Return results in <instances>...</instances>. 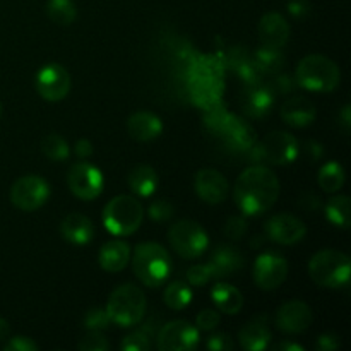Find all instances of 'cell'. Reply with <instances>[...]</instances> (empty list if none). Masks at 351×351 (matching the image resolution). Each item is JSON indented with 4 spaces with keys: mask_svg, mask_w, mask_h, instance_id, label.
<instances>
[{
    "mask_svg": "<svg viewBox=\"0 0 351 351\" xmlns=\"http://www.w3.org/2000/svg\"><path fill=\"white\" fill-rule=\"evenodd\" d=\"M74 151L81 160H86V158H89L93 154V143L88 139H79L74 144Z\"/></svg>",
    "mask_w": 351,
    "mask_h": 351,
    "instance_id": "obj_48",
    "label": "cell"
},
{
    "mask_svg": "<svg viewBox=\"0 0 351 351\" xmlns=\"http://www.w3.org/2000/svg\"><path fill=\"white\" fill-rule=\"evenodd\" d=\"M247 228H249V223H247L245 216L242 215L230 216L225 223V235L228 237L230 240H239L245 235Z\"/></svg>",
    "mask_w": 351,
    "mask_h": 351,
    "instance_id": "obj_39",
    "label": "cell"
},
{
    "mask_svg": "<svg viewBox=\"0 0 351 351\" xmlns=\"http://www.w3.org/2000/svg\"><path fill=\"white\" fill-rule=\"evenodd\" d=\"M288 276V263L278 252H264L254 263V281L261 290H276Z\"/></svg>",
    "mask_w": 351,
    "mask_h": 351,
    "instance_id": "obj_12",
    "label": "cell"
},
{
    "mask_svg": "<svg viewBox=\"0 0 351 351\" xmlns=\"http://www.w3.org/2000/svg\"><path fill=\"white\" fill-rule=\"evenodd\" d=\"M168 240L175 252L184 259H197L208 249V233L199 223L192 219H180L173 223L168 232Z\"/></svg>",
    "mask_w": 351,
    "mask_h": 351,
    "instance_id": "obj_9",
    "label": "cell"
},
{
    "mask_svg": "<svg viewBox=\"0 0 351 351\" xmlns=\"http://www.w3.org/2000/svg\"><path fill=\"white\" fill-rule=\"evenodd\" d=\"M129 189L139 197H149L158 187V173L149 165H137L130 170L127 178Z\"/></svg>",
    "mask_w": 351,
    "mask_h": 351,
    "instance_id": "obj_28",
    "label": "cell"
},
{
    "mask_svg": "<svg viewBox=\"0 0 351 351\" xmlns=\"http://www.w3.org/2000/svg\"><path fill=\"white\" fill-rule=\"evenodd\" d=\"M219 312L213 311V308H204L202 312H199L197 317H195V328L201 329V331H213L216 326L219 324Z\"/></svg>",
    "mask_w": 351,
    "mask_h": 351,
    "instance_id": "obj_43",
    "label": "cell"
},
{
    "mask_svg": "<svg viewBox=\"0 0 351 351\" xmlns=\"http://www.w3.org/2000/svg\"><path fill=\"white\" fill-rule=\"evenodd\" d=\"M273 350H274V351H305L304 346L297 345V343H290V341L278 343V345L274 346Z\"/></svg>",
    "mask_w": 351,
    "mask_h": 351,
    "instance_id": "obj_50",
    "label": "cell"
},
{
    "mask_svg": "<svg viewBox=\"0 0 351 351\" xmlns=\"http://www.w3.org/2000/svg\"><path fill=\"white\" fill-rule=\"evenodd\" d=\"M209 267L215 278L230 276L243 267V257L235 247L232 245H218L211 254L209 259Z\"/></svg>",
    "mask_w": 351,
    "mask_h": 351,
    "instance_id": "obj_24",
    "label": "cell"
},
{
    "mask_svg": "<svg viewBox=\"0 0 351 351\" xmlns=\"http://www.w3.org/2000/svg\"><path fill=\"white\" fill-rule=\"evenodd\" d=\"M77 348L82 351H106L110 345L105 336L101 335V331H88L84 338L79 341Z\"/></svg>",
    "mask_w": 351,
    "mask_h": 351,
    "instance_id": "obj_38",
    "label": "cell"
},
{
    "mask_svg": "<svg viewBox=\"0 0 351 351\" xmlns=\"http://www.w3.org/2000/svg\"><path fill=\"white\" fill-rule=\"evenodd\" d=\"M71 74L60 64H47L36 74V91L47 101H60L71 91Z\"/></svg>",
    "mask_w": 351,
    "mask_h": 351,
    "instance_id": "obj_13",
    "label": "cell"
},
{
    "mask_svg": "<svg viewBox=\"0 0 351 351\" xmlns=\"http://www.w3.org/2000/svg\"><path fill=\"white\" fill-rule=\"evenodd\" d=\"M264 226H266L267 239L280 245H295L307 233L305 223L290 213H280V215L271 216Z\"/></svg>",
    "mask_w": 351,
    "mask_h": 351,
    "instance_id": "obj_15",
    "label": "cell"
},
{
    "mask_svg": "<svg viewBox=\"0 0 351 351\" xmlns=\"http://www.w3.org/2000/svg\"><path fill=\"white\" fill-rule=\"evenodd\" d=\"M242 110L250 119H264L273 110L274 95L267 86H247L245 91L240 96Z\"/></svg>",
    "mask_w": 351,
    "mask_h": 351,
    "instance_id": "obj_19",
    "label": "cell"
},
{
    "mask_svg": "<svg viewBox=\"0 0 351 351\" xmlns=\"http://www.w3.org/2000/svg\"><path fill=\"white\" fill-rule=\"evenodd\" d=\"M237 75H239L240 81L243 82L245 86H257V84H263V71L257 67V64L254 62L252 55L249 58H245L243 62H240L235 69H233Z\"/></svg>",
    "mask_w": 351,
    "mask_h": 351,
    "instance_id": "obj_35",
    "label": "cell"
},
{
    "mask_svg": "<svg viewBox=\"0 0 351 351\" xmlns=\"http://www.w3.org/2000/svg\"><path fill=\"white\" fill-rule=\"evenodd\" d=\"M165 304L173 311H184L192 300V290L182 281H171L163 293Z\"/></svg>",
    "mask_w": 351,
    "mask_h": 351,
    "instance_id": "obj_33",
    "label": "cell"
},
{
    "mask_svg": "<svg viewBox=\"0 0 351 351\" xmlns=\"http://www.w3.org/2000/svg\"><path fill=\"white\" fill-rule=\"evenodd\" d=\"M247 156L254 165H290L298 156V141L293 134L274 130L267 134L261 143H256L249 151Z\"/></svg>",
    "mask_w": 351,
    "mask_h": 351,
    "instance_id": "obj_7",
    "label": "cell"
},
{
    "mask_svg": "<svg viewBox=\"0 0 351 351\" xmlns=\"http://www.w3.org/2000/svg\"><path fill=\"white\" fill-rule=\"evenodd\" d=\"M206 346L211 351H232L235 348L230 335H225V332H215V335L209 336Z\"/></svg>",
    "mask_w": 351,
    "mask_h": 351,
    "instance_id": "obj_44",
    "label": "cell"
},
{
    "mask_svg": "<svg viewBox=\"0 0 351 351\" xmlns=\"http://www.w3.org/2000/svg\"><path fill=\"white\" fill-rule=\"evenodd\" d=\"M147 213H149V218L153 221H168L173 216L175 206L168 199H156L149 204Z\"/></svg>",
    "mask_w": 351,
    "mask_h": 351,
    "instance_id": "obj_37",
    "label": "cell"
},
{
    "mask_svg": "<svg viewBox=\"0 0 351 351\" xmlns=\"http://www.w3.org/2000/svg\"><path fill=\"white\" fill-rule=\"evenodd\" d=\"M0 115H2V106H0Z\"/></svg>",
    "mask_w": 351,
    "mask_h": 351,
    "instance_id": "obj_53",
    "label": "cell"
},
{
    "mask_svg": "<svg viewBox=\"0 0 351 351\" xmlns=\"http://www.w3.org/2000/svg\"><path fill=\"white\" fill-rule=\"evenodd\" d=\"M218 136L223 137V141L239 153H247L257 143L256 130L250 127V123L233 113H230Z\"/></svg>",
    "mask_w": 351,
    "mask_h": 351,
    "instance_id": "obj_18",
    "label": "cell"
},
{
    "mask_svg": "<svg viewBox=\"0 0 351 351\" xmlns=\"http://www.w3.org/2000/svg\"><path fill=\"white\" fill-rule=\"evenodd\" d=\"M350 106H345V110H343V115H341V120H343V123H345V129L348 130L350 129Z\"/></svg>",
    "mask_w": 351,
    "mask_h": 351,
    "instance_id": "obj_52",
    "label": "cell"
},
{
    "mask_svg": "<svg viewBox=\"0 0 351 351\" xmlns=\"http://www.w3.org/2000/svg\"><path fill=\"white\" fill-rule=\"evenodd\" d=\"M252 58L257 67L263 71V74H278L285 65V55L281 48L266 47V45H261L256 53L252 55Z\"/></svg>",
    "mask_w": 351,
    "mask_h": 351,
    "instance_id": "obj_29",
    "label": "cell"
},
{
    "mask_svg": "<svg viewBox=\"0 0 351 351\" xmlns=\"http://www.w3.org/2000/svg\"><path fill=\"white\" fill-rule=\"evenodd\" d=\"M326 218L332 223V225L339 226V228L346 230L350 228V197L348 195H335L326 202Z\"/></svg>",
    "mask_w": 351,
    "mask_h": 351,
    "instance_id": "obj_30",
    "label": "cell"
},
{
    "mask_svg": "<svg viewBox=\"0 0 351 351\" xmlns=\"http://www.w3.org/2000/svg\"><path fill=\"white\" fill-rule=\"evenodd\" d=\"M47 14L58 26H69V24L74 23L77 9H75V3L72 0H48Z\"/></svg>",
    "mask_w": 351,
    "mask_h": 351,
    "instance_id": "obj_32",
    "label": "cell"
},
{
    "mask_svg": "<svg viewBox=\"0 0 351 351\" xmlns=\"http://www.w3.org/2000/svg\"><path fill=\"white\" fill-rule=\"evenodd\" d=\"M130 261V247L123 240H110L99 249V266L108 273L125 269Z\"/></svg>",
    "mask_w": 351,
    "mask_h": 351,
    "instance_id": "obj_26",
    "label": "cell"
},
{
    "mask_svg": "<svg viewBox=\"0 0 351 351\" xmlns=\"http://www.w3.org/2000/svg\"><path fill=\"white\" fill-rule=\"evenodd\" d=\"M290 38V26L280 12H267L259 21L261 45L283 48Z\"/></svg>",
    "mask_w": 351,
    "mask_h": 351,
    "instance_id": "obj_20",
    "label": "cell"
},
{
    "mask_svg": "<svg viewBox=\"0 0 351 351\" xmlns=\"http://www.w3.org/2000/svg\"><path fill=\"white\" fill-rule=\"evenodd\" d=\"M221 58L194 55L187 67V86L192 103L202 110L219 105L225 91V71Z\"/></svg>",
    "mask_w": 351,
    "mask_h": 351,
    "instance_id": "obj_2",
    "label": "cell"
},
{
    "mask_svg": "<svg viewBox=\"0 0 351 351\" xmlns=\"http://www.w3.org/2000/svg\"><path fill=\"white\" fill-rule=\"evenodd\" d=\"M10 335V326L9 322L3 317H0V341H5Z\"/></svg>",
    "mask_w": 351,
    "mask_h": 351,
    "instance_id": "obj_51",
    "label": "cell"
},
{
    "mask_svg": "<svg viewBox=\"0 0 351 351\" xmlns=\"http://www.w3.org/2000/svg\"><path fill=\"white\" fill-rule=\"evenodd\" d=\"M317 180L322 191L328 192V194H335L345 184V170L336 161H329L321 168Z\"/></svg>",
    "mask_w": 351,
    "mask_h": 351,
    "instance_id": "obj_31",
    "label": "cell"
},
{
    "mask_svg": "<svg viewBox=\"0 0 351 351\" xmlns=\"http://www.w3.org/2000/svg\"><path fill=\"white\" fill-rule=\"evenodd\" d=\"M213 271L209 267V264H199V266H192L187 271V280L189 283L194 285V287H204L206 283L213 280Z\"/></svg>",
    "mask_w": 351,
    "mask_h": 351,
    "instance_id": "obj_42",
    "label": "cell"
},
{
    "mask_svg": "<svg viewBox=\"0 0 351 351\" xmlns=\"http://www.w3.org/2000/svg\"><path fill=\"white\" fill-rule=\"evenodd\" d=\"M295 86H297V81H295V77H291V75L288 74H274L273 81L269 82V91L273 93L274 98H276L278 95H288V93H291L295 89Z\"/></svg>",
    "mask_w": 351,
    "mask_h": 351,
    "instance_id": "obj_40",
    "label": "cell"
},
{
    "mask_svg": "<svg viewBox=\"0 0 351 351\" xmlns=\"http://www.w3.org/2000/svg\"><path fill=\"white\" fill-rule=\"evenodd\" d=\"M143 218V204L132 195H117L103 209V225L117 237L132 235L141 226Z\"/></svg>",
    "mask_w": 351,
    "mask_h": 351,
    "instance_id": "obj_8",
    "label": "cell"
},
{
    "mask_svg": "<svg viewBox=\"0 0 351 351\" xmlns=\"http://www.w3.org/2000/svg\"><path fill=\"white\" fill-rule=\"evenodd\" d=\"M106 314L112 324L120 328L139 324L146 314V297L143 290L136 285H122L115 288L106 304Z\"/></svg>",
    "mask_w": 351,
    "mask_h": 351,
    "instance_id": "obj_5",
    "label": "cell"
},
{
    "mask_svg": "<svg viewBox=\"0 0 351 351\" xmlns=\"http://www.w3.org/2000/svg\"><path fill=\"white\" fill-rule=\"evenodd\" d=\"M127 130L132 139L147 143V141L156 139L163 132V122L160 117L151 112H137L127 120Z\"/></svg>",
    "mask_w": 351,
    "mask_h": 351,
    "instance_id": "obj_23",
    "label": "cell"
},
{
    "mask_svg": "<svg viewBox=\"0 0 351 351\" xmlns=\"http://www.w3.org/2000/svg\"><path fill=\"white\" fill-rule=\"evenodd\" d=\"M41 151L51 161H65L69 158V154H71V147H69L67 141L53 132L47 134L41 139Z\"/></svg>",
    "mask_w": 351,
    "mask_h": 351,
    "instance_id": "obj_34",
    "label": "cell"
},
{
    "mask_svg": "<svg viewBox=\"0 0 351 351\" xmlns=\"http://www.w3.org/2000/svg\"><path fill=\"white\" fill-rule=\"evenodd\" d=\"M60 233L72 245H88L95 237V226L88 216L71 213L62 219Z\"/></svg>",
    "mask_w": 351,
    "mask_h": 351,
    "instance_id": "obj_21",
    "label": "cell"
},
{
    "mask_svg": "<svg viewBox=\"0 0 351 351\" xmlns=\"http://www.w3.org/2000/svg\"><path fill=\"white\" fill-rule=\"evenodd\" d=\"M280 197V180L264 165H252L235 182L233 199L245 216H259L269 211Z\"/></svg>",
    "mask_w": 351,
    "mask_h": 351,
    "instance_id": "obj_1",
    "label": "cell"
},
{
    "mask_svg": "<svg viewBox=\"0 0 351 351\" xmlns=\"http://www.w3.org/2000/svg\"><path fill=\"white\" fill-rule=\"evenodd\" d=\"M123 351H147L151 348L149 345V336L143 331H136L132 335L125 336L120 345Z\"/></svg>",
    "mask_w": 351,
    "mask_h": 351,
    "instance_id": "obj_41",
    "label": "cell"
},
{
    "mask_svg": "<svg viewBox=\"0 0 351 351\" xmlns=\"http://www.w3.org/2000/svg\"><path fill=\"white\" fill-rule=\"evenodd\" d=\"M170 252L163 245L154 242H144L134 249L132 269L141 283L149 288H158L168 280L171 273Z\"/></svg>",
    "mask_w": 351,
    "mask_h": 351,
    "instance_id": "obj_3",
    "label": "cell"
},
{
    "mask_svg": "<svg viewBox=\"0 0 351 351\" xmlns=\"http://www.w3.org/2000/svg\"><path fill=\"white\" fill-rule=\"evenodd\" d=\"M315 106L305 96H293L281 106V119L290 127H307L315 120Z\"/></svg>",
    "mask_w": 351,
    "mask_h": 351,
    "instance_id": "obj_22",
    "label": "cell"
},
{
    "mask_svg": "<svg viewBox=\"0 0 351 351\" xmlns=\"http://www.w3.org/2000/svg\"><path fill=\"white\" fill-rule=\"evenodd\" d=\"M211 298L216 308L223 314L235 315L243 307L242 293L230 283H216L211 290Z\"/></svg>",
    "mask_w": 351,
    "mask_h": 351,
    "instance_id": "obj_27",
    "label": "cell"
},
{
    "mask_svg": "<svg viewBox=\"0 0 351 351\" xmlns=\"http://www.w3.org/2000/svg\"><path fill=\"white\" fill-rule=\"evenodd\" d=\"M103 175L101 171L91 163L79 161L71 167L67 173V185L75 197L82 201H93L103 192Z\"/></svg>",
    "mask_w": 351,
    "mask_h": 351,
    "instance_id": "obj_11",
    "label": "cell"
},
{
    "mask_svg": "<svg viewBox=\"0 0 351 351\" xmlns=\"http://www.w3.org/2000/svg\"><path fill=\"white\" fill-rule=\"evenodd\" d=\"M199 343V329L187 321L168 322L161 328L156 345L161 351H189Z\"/></svg>",
    "mask_w": 351,
    "mask_h": 351,
    "instance_id": "obj_14",
    "label": "cell"
},
{
    "mask_svg": "<svg viewBox=\"0 0 351 351\" xmlns=\"http://www.w3.org/2000/svg\"><path fill=\"white\" fill-rule=\"evenodd\" d=\"M50 185L38 175H26L14 182L10 189V201L21 211H34L48 201Z\"/></svg>",
    "mask_w": 351,
    "mask_h": 351,
    "instance_id": "obj_10",
    "label": "cell"
},
{
    "mask_svg": "<svg viewBox=\"0 0 351 351\" xmlns=\"http://www.w3.org/2000/svg\"><path fill=\"white\" fill-rule=\"evenodd\" d=\"M308 274L319 287H346L351 274V261L345 252L339 250H319L308 263Z\"/></svg>",
    "mask_w": 351,
    "mask_h": 351,
    "instance_id": "obj_6",
    "label": "cell"
},
{
    "mask_svg": "<svg viewBox=\"0 0 351 351\" xmlns=\"http://www.w3.org/2000/svg\"><path fill=\"white\" fill-rule=\"evenodd\" d=\"M307 153L311 154L312 161H317L319 158L322 156V153H324V149H322L321 144L315 143V141H308V143H307Z\"/></svg>",
    "mask_w": 351,
    "mask_h": 351,
    "instance_id": "obj_49",
    "label": "cell"
},
{
    "mask_svg": "<svg viewBox=\"0 0 351 351\" xmlns=\"http://www.w3.org/2000/svg\"><path fill=\"white\" fill-rule=\"evenodd\" d=\"M288 10L293 17H304L311 12V3L307 0H291L288 3Z\"/></svg>",
    "mask_w": 351,
    "mask_h": 351,
    "instance_id": "obj_47",
    "label": "cell"
},
{
    "mask_svg": "<svg viewBox=\"0 0 351 351\" xmlns=\"http://www.w3.org/2000/svg\"><path fill=\"white\" fill-rule=\"evenodd\" d=\"M341 346L339 341V336L331 335V332H326L317 338V350L319 351H336Z\"/></svg>",
    "mask_w": 351,
    "mask_h": 351,
    "instance_id": "obj_46",
    "label": "cell"
},
{
    "mask_svg": "<svg viewBox=\"0 0 351 351\" xmlns=\"http://www.w3.org/2000/svg\"><path fill=\"white\" fill-rule=\"evenodd\" d=\"M194 187L199 197L208 204H221L223 201H226L230 192L228 180L218 170H211V168L197 171Z\"/></svg>",
    "mask_w": 351,
    "mask_h": 351,
    "instance_id": "obj_16",
    "label": "cell"
},
{
    "mask_svg": "<svg viewBox=\"0 0 351 351\" xmlns=\"http://www.w3.org/2000/svg\"><path fill=\"white\" fill-rule=\"evenodd\" d=\"M112 321H110L106 308L93 307L86 312L84 315V328L88 331H105L110 328Z\"/></svg>",
    "mask_w": 351,
    "mask_h": 351,
    "instance_id": "obj_36",
    "label": "cell"
},
{
    "mask_svg": "<svg viewBox=\"0 0 351 351\" xmlns=\"http://www.w3.org/2000/svg\"><path fill=\"white\" fill-rule=\"evenodd\" d=\"M312 324V308L302 300L287 302L276 314V326L288 335H298Z\"/></svg>",
    "mask_w": 351,
    "mask_h": 351,
    "instance_id": "obj_17",
    "label": "cell"
},
{
    "mask_svg": "<svg viewBox=\"0 0 351 351\" xmlns=\"http://www.w3.org/2000/svg\"><path fill=\"white\" fill-rule=\"evenodd\" d=\"M295 81L300 88L314 93H331L341 81L339 67L324 55H307L295 71Z\"/></svg>",
    "mask_w": 351,
    "mask_h": 351,
    "instance_id": "obj_4",
    "label": "cell"
},
{
    "mask_svg": "<svg viewBox=\"0 0 351 351\" xmlns=\"http://www.w3.org/2000/svg\"><path fill=\"white\" fill-rule=\"evenodd\" d=\"M239 341L247 351H263L269 346L271 331L266 324V319L257 317L247 322L239 332Z\"/></svg>",
    "mask_w": 351,
    "mask_h": 351,
    "instance_id": "obj_25",
    "label": "cell"
},
{
    "mask_svg": "<svg viewBox=\"0 0 351 351\" xmlns=\"http://www.w3.org/2000/svg\"><path fill=\"white\" fill-rule=\"evenodd\" d=\"M40 346L33 341L31 338L26 336H16V338L9 339V341L3 345L5 351H36Z\"/></svg>",
    "mask_w": 351,
    "mask_h": 351,
    "instance_id": "obj_45",
    "label": "cell"
}]
</instances>
